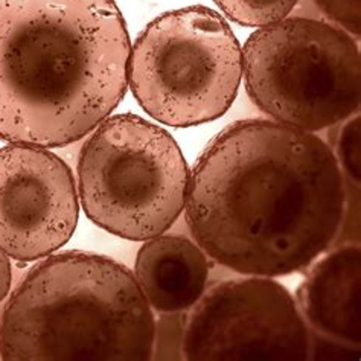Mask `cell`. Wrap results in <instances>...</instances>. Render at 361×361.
I'll use <instances>...</instances> for the list:
<instances>
[{"mask_svg": "<svg viewBox=\"0 0 361 361\" xmlns=\"http://www.w3.org/2000/svg\"><path fill=\"white\" fill-rule=\"evenodd\" d=\"M316 5L340 30L360 37V0H316Z\"/></svg>", "mask_w": 361, "mask_h": 361, "instance_id": "5bb4252c", "label": "cell"}, {"mask_svg": "<svg viewBox=\"0 0 361 361\" xmlns=\"http://www.w3.org/2000/svg\"><path fill=\"white\" fill-rule=\"evenodd\" d=\"M156 322L126 265L87 252L49 255L9 298L0 358L149 360Z\"/></svg>", "mask_w": 361, "mask_h": 361, "instance_id": "3957f363", "label": "cell"}, {"mask_svg": "<svg viewBox=\"0 0 361 361\" xmlns=\"http://www.w3.org/2000/svg\"><path fill=\"white\" fill-rule=\"evenodd\" d=\"M80 202L71 168L42 147L0 148V249L31 262L68 243L77 229Z\"/></svg>", "mask_w": 361, "mask_h": 361, "instance_id": "ba28073f", "label": "cell"}, {"mask_svg": "<svg viewBox=\"0 0 361 361\" xmlns=\"http://www.w3.org/2000/svg\"><path fill=\"white\" fill-rule=\"evenodd\" d=\"M361 252L349 244L331 252L310 270L296 305L307 326L346 348L361 345Z\"/></svg>", "mask_w": 361, "mask_h": 361, "instance_id": "9c48e42d", "label": "cell"}, {"mask_svg": "<svg viewBox=\"0 0 361 361\" xmlns=\"http://www.w3.org/2000/svg\"><path fill=\"white\" fill-rule=\"evenodd\" d=\"M243 72L255 106L283 126L314 133L360 107L358 46L353 35L319 20L283 18L253 32Z\"/></svg>", "mask_w": 361, "mask_h": 361, "instance_id": "8992f818", "label": "cell"}, {"mask_svg": "<svg viewBox=\"0 0 361 361\" xmlns=\"http://www.w3.org/2000/svg\"><path fill=\"white\" fill-rule=\"evenodd\" d=\"M209 256L183 236H154L140 247L135 278L149 307L161 314L185 312L202 299L209 282Z\"/></svg>", "mask_w": 361, "mask_h": 361, "instance_id": "30bf717a", "label": "cell"}, {"mask_svg": "<svg viewBox=\"0 0 361 361\" xmlns=\"http://www.w3.org/2000/svg\"><path fill=\"white\" fill-rule=\"evenodd\" d=\"M337 161L349 183L360 185V116L353 118L340 128L337 137Z\"/></svg>", "mask_w": 361, "mask_h": 361, "instance_id": "4fadbf2b", "label": "cell"}, {"mask_svg": "<svg viewBox=\"0 0 361 361\" xmlns=\"http://www.w3.org/2000/svg\"><path fill=\"white\" fill-rule=\"evenodd\" d=\"M189 169L168 131L116 115L94 128L78 161V198L89 220L131 241L171 229L186 203Z\"/></svg>", "mask_w": 361, "mask_h": 361, "instance_id": "277c9868", "label": "cell"}, {"mask_svg": "<svg viewBox=\"0 0 361 361\" xmlns=\"http://www.w3.org/2000/svg\"><path fill=\"white\" fill-rule=\"evenodd\" d=\"M130 51L113 0H0V140L90 135L126 97Z\"/></svg>", "mask_w": 361, "mask_h": 361, "instance_id": "7a4b0ae2", "label": "cell"}, {"mask_svg": "<svg viewBox=\"0 0 361 361\" xmlns=\"http://www.w3.org/2000/svg\"><path fill=\"white\" fill-rule=\"evenodd\" d=\"M334 151L276 121L226 127L189 173L186 223L195 243L245 276H287L334 244L346 214Z\"/></svg>", "mask_w": 361, "mask_h": 361, "instance_id": "6da1fadb", "label": "cell"}, {"mask_svg": "<svg viewBox=\"0 0 361 361\" xmlns=\"http://www.w3.org/2000/svg\"><path fill=\"white\" fill-rule=\"evenodd\" d=\"M311 337L290 291L267 276L227 279L189 310L183 358L305 360Z\"/></svg>", "mask_w": 361, "mask_h": 361, "instance_id": "52a82bcc", "label": "cell"}, {"mask_svg": "<svg viewBox=\"0 0 361 361\" xmlns=\"http://www.w3.org/2000/svg\"><path fill=\"white\" fill-rule=\"evenodd\" d=\"M11 283H13L11 261H9V256L0 249V302L8 296L9 290H11Z\"/></svg>", "mask_w": 361, "mask_h": 361, "instance_id": "9a60e30c", "label": "cell"}, {"mask_svg": "<svg viewBox=\"0 0 361 361\" xmlns=\"http://www.w3.org/2000/svg\"><path fill=\"white\" fill-rule=\"evenodd\" d=\"M243 78V51L224 17L207 6L165 13L139 35L128 84L154 121L186 128L221 118Z\"/></svg>", "mask_w": 361, "mask_h": 361, "instance_id": "5b68a950", "label": "cell"}, {"mask_svg": "<svg viewBox=\"0 0 361 361\" xmlns=\"http://www.w3.org/2000/svg\"><path fill=\"white\" fill-rule=\"evenodd\" d=\"M185 312H169L164 314L156 325L154 346L156 358L159 360H182L183 358V334L186 325Z\"/></svg>", "mask_w": 361, "mask_h": 361, "instance_id": "7c38bea8", "label": "cell"}, {"mask_svg": "<svg viewBox=\"0 0 361 361\" xmlns=\"http://www.w3.org/2000/svg\"><path fill=\"white\" fill-rule=\"evenodd\" d=\"M226 17L247 27L278 23L293 11L299 0H214Z\"/></svg>", "mask_w": 361, "mask_h": 361, "instance_id": "8fae6325", "label": "cell"}]
</instances>
